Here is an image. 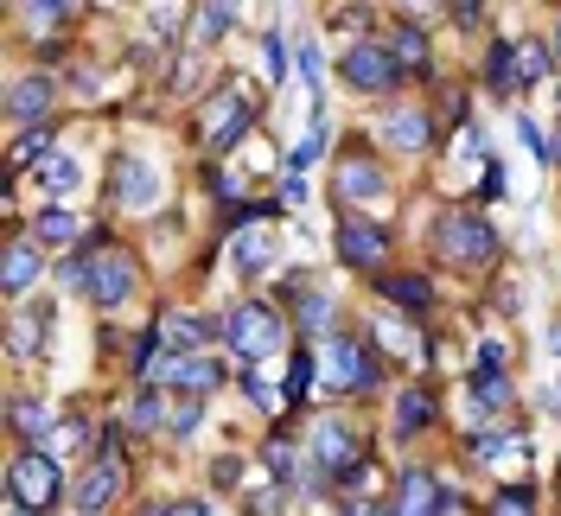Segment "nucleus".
<instances>
[{
	"mask_svg": "<svg viewBox=\"0 0 561 516\" xmlns=\"http://www.w3.org/2000/svg\"><path fill=\"white\" fill-rule=\"evenodd\" d=\"M58 459L51 452H20L13 459V472H7V497L20 504V511H33V516H45L51 504H58Z\"/></svg>",
	"mask_w": 561,
	"mask_h": 516,
	"instance_id": "obj_1",
	"label": "nucleus"
},
{
	"mask_svg": "<svg viewBox=\"0 0 561 516\" xmlns=\"http://www.w3.org/2000/svg\"><path fill=\"white\" fill-rule=\"evenodd\" d=\"M224 339H230V351L243 357V364H255V357H268L280 344V325L268 307H237L230 319H224Z\"/></svg>",
	"mask_w": 561,
	"mask_h": 516,
	"instance_id": "obj_2",
	"label": "nucleus"
},
{
	"mask_svg": "<svg viewBox=\"0 0 561 516\" xmlns=\"http://www.w3.org/2000/svg\"><path fill=\"white\" fill-rule=\"evenodd\" d=\"M491 249H497V230H491L485 217L459 210V217L440 223V255H454V262H491Z\"/></svg>",
	"mask_w": 561,
	"mask_h": 516,
	"instance_id": "obj_3",
	"label": "nucleus"
},
{
	"mask_svg": "<svg viewBox=\"0 0 561 516\" xmlns=\"http://www.w3.org/2000/svg\"><path fill=\"white\" fill-rule=\"evenodd\" d=\"M249 128V96L243 90H217L205 103V147L210 153H224V147H237Z\"/></svg>",
	"mask_w": 561,
	"mask_h": 516,
	"instance_id": "obj_4",
	"label": "nucleus"
},
{
	"mask_svg": "<svg viewBox=\"0 0 561 516\" xmlns=\"http://www.w3.org/2000/svg\"><path fill=\"white\" fill-rule=\"evenodd\" d=\"M319 364H325V377L339 389H370L377 382V364H370V351L357 339H325L319 344Z\"/></svg>",
	"mask_w": 561,
	"mask_h": 516,
	"instance_id": "obj_5",
	"label": "nucleus"
},
{
	"mask_svg": "<svg viewBox=\"0 0 561 516\" xmlns=\"http://www.w3.org/2000/svg\"><path fill=\"white\" fill-rule=\"evenodd\" d=\"M345 83L351 90H389L402 70H396V58H389V45H370V38H357V45H345Z\"/></svg>",
	"mask_w": 561,
	"mask_h": 516,
	"instance_id": "obj_6",
	"label": "nucleus"
},
{
	"mask_svg": "<svg viewBox=\"0 0 561 516\" xmlns=\"http://www.w3.org/2000/svg\"><path fill=\"white\" fill-rule=\"evenodd\" d=\"M115 484H122V452L103 447L96 459H90V472L77 479V511H83V516H103V504L115 497Z\"/></svg>",
	"mask_w": 561,
	"mask_h": 516,
	"instance_id": "obj_7",
	"label": "nucleus"
},
{
	"mask_svg": "<svg viewBox=\"0 0 561 516\" xmlns=\"http://www.w3.org/2000/svg\"><path fill=\"white\" fill-rule=\"evenodd\" d=\"M339 255H345L351 268H383V262H389V230H383V223L351 217L345 230H339Z\"/></svg>",
	"mask_w": 561,
	"mask_h": 516,
	"instance_id": "obj_8",
	"label": "nucleus"
},
{
	"mask_svg": "<svg viewBox=\"0 0 561 516\" xmlns=\"http://www.w3.org/2000/svg\"><path fill=\"white\" fill-rule=\"evenodd\" d=\"M313 459H319V472L351 479V466H357V434H351L345 421H319L313 427Z\"/></svg>",
	"mask_w": 561,
	"mask_h": 516,
	"instance_id": "obj_9",
	"label": "nucleus"
},
{
	"mask_svg": "<svg viewBox=\"0 0 561 516\" xmlns=\"http://www.w3.org/2000/svg\"><path fill=\"white\" fill-rule=\"evenodd\" d=\"M447 511H454V497L427 479V472H402V504H396V516H447Z\"/></svg>",
	"mask_w": 561,
	"mask_h": 516,
	"instance_id": "obj_10",
	"label": "nucleus"
},
{
	"mask_svg": "<svg viewBox=\"0 0 561 516\" xmlns=\"http://www.w3.org/2000/svg\"><path fill=\"white\" fill-rule=\"evenodd\" d=\"M128 294H135V262H128V255H108L103 268L90 275V300L108 312V307H122Z\"/></svg>",
	"mask_w": 561,
	"mask_h": 516,
	"instance_id": "obj_11",
	"label": "nucleus"
},
{
	"mask_svg": "<svg viewBox=\"0 0 561 516\" xmlns=\"http://www.w3.org/2000/svg\"><path fill=\"white\" fill-rule=\"evenodd\" d=\"M51 108V77H20L7 90V122H38Z\"/></svg>",
	"mask_w": 561,
	"mask_h": 516,
	"instance_id": "obj_12",
	"label": "nucleus"
},
{
	"mask_svg": "<svg viewBox=\"0 0 561 516\" xmlns=\"http://www.w3.org/2000/svg\"><path fill=\"white\" fill-rule=\"evenodd\" d=\"M45 275V255H38V242H26V237H13L7 242V294H26V287H33V280Z\"/></svg>",
	"mask_w": 561,
	"mask_h": 516,
	"instance_id": "obj_13",
	"label": "nucleus"
},
{
	"mask_svg": "<svg viewBox=\"0 0 561 516\" xmlns=\"http://www.w3.org/2000/svg\"><path fill=\"white\" fill-rule=\"evenodd\" d=\"M339 192H345V198H357V205H377V198L389 192V179L370 167V160H345V172H339Z\"/></svg>",
	"mask_w": 561,
	"mask_h": 516,
	"instance_id": "obj_14",
	"label": "nucleus"
},
{
	"mask_svg": "<svg viewBox=\"0 0 561 516\" xmlns=\"http://www.w3.org/2000/svg\"><path fill=\"white\" fill-rule=\"evenodd\" d=\"M77 237H83V223H77L65 205H51V210H38L33 217V242L38 249H65V242H77Z\"/></svg>",
	"mask_w": 561,
	"mask_h": 516,
	"instance_id": "obj_15",
	"label": "nucleus"
},
{
	"mask_svg": "<svg viewBox=\"0 0 561 516\" xmlns=\"http://www.w3.org/2000/svg\"><path fill=\"white\" fill-rule=\"evenodd\" d=\"M7 421H13V434H20V440H33V452H45V434H51V414L38 409L33 395H13V409H7Z\"/></svg>",
	"mask_w": 561,
	"mask_h": 516,
	"instance_id": "obj_16",
	"label": "nucleus"
},
{
	"mask_svg": "<svg viewBox=\"0 0 561 516\" xmlns=\"http://www.w3.org/2000/svg\"><path fill=\"white\" fill-rule=\"evenodd\" d=\"M383 140L389 147H402V153L427 147V115H421V108H396V115H383Z\"/></svg>",
	"mask_w": 561,
	"mask_h": 516,
	"instance_id": "obj_17",
	"label": "nucleus"
},
{
	"mask_svg": "<svg viewBox=\"0 0 561 516\" xmlns=\"http://www.w3.org/2000/svg\"><path fill=\"white\" fill-rule=\"evenodd\" d=\"M217 332H224V325H210L205 312H167V339L185 344V351H192V344H210Z\"/></svg>",
	"mask_w": 561,
	"mask_h": 516,
	"instance_id": "obj_18",
	"label": "nucleus"
},
{
	"mask_svg": "<svg viewBox=\"0 0 561 516\" xmlns=\"http://www.w3.org/2000/svg\"><path fill=\"white\" fill-rule=\"evenodd\" d=\"M38 185H45V192H58V198H70V192L83 185V167H77L70 153H51V160L38 167Z\"/></svg>",
	"mask_w": 561,
	"mask_h": 516,
	"instance_id": "obj_19",
	"label": "nucleus"
},
{
	"mask_svg": "<svg viewBox=\"0 0 561 516\" xmlns=\"http://www.w3.org/2000/svg\"><path fill=\"white\" fill-rule=\"evenodd\" d=\"M427 414H434V402H427L421 389H402V395H396V434H421Z\"/></svg>",
	"mask_w": 561,
	"mask_h": 516,
	"instance_id": "obj_20",
	"label": "nucleus"
},
{
	"mask_svg": "<svg viewBox=\"0 0 561 516\" xmlns=\"http://www.w3.org/2000/svg\"><path fill=\"white\" fill-rule=\"evenodd\" d=\"M485 83L504 96V90H517V45H491L485 58Z\"/></svg>",
	"mask_w": 561,
	"mask_h": 516,
	"instance_id": "obj_21",
	"label": "nucleus"
},
{
	"mask_svg": "<svg viewBox=\"0 0 561 516\" xmlns=\"http://www.w3.org/2000/svg\"><path fill=\"white\" fill-rule=\"evenodd\" d=\"M128 179H122V198L128 205H153V192H160V179H153V167H140V160H128Z\"/></svg>",
	"mask_w": 561,
	"mask_h": 516,
	"instance_id": "obj_22",
	"label": "nucleus"
},
{
	"mask_svg": "<svg viewBox=\"0 0 561 516\" xmlns=\"http://www.w3.org/2000/svg\"><path fill=\"white\" fill-rule=\"evenodd\" d=\"M389 58L396 65H427V38H421V26H396V45H389Z\"/></svg>",
	"mask_w": 561,
	"mask_h": 516,
	"instance_id": "obj_23",
	"label": "nucleus"
},
{
	"mask_svg": "<svg viewBox=\"0 0 561 516\" xmlns=\"http://www.w3.org/2000/svg\"><path fill=\"white\" fill-rule=\"evenodd\" d=\"M45 167V160H51V128H33V135H20L13 140V167Z\"/></svg>",
	"mask_w": 561,
	"mask_h": 516,
	"instance_id": "obj_24",
	"label": "nucleus"
},
{
	"mask_svg": "<svg viewBox=\"0 0 561 516\" xmlns=\"http://www.w3.org/2000/svg\"><path fill=\"white\" fill-rule=\"evenodd\" d=\"M549 77V45H517V83H542Z\"/></svg>",
	"mask_w": 561,
	"mask_h": 516,
	"instance_id": "obj_25",
	"label": "nucleus"
},
{
	"mask_svg": "<svg viewBox=\"0 0 561 516\" xmlns=\"http://www.w3.org/2000/svg\"><path fill=\"white\" fill-rule=\"evenodd\" d=\"M237 262H243V268H268V262H275V242L262 237V230H243V237H237Z\"/></svg>",
	"mask_w": 561,
	"mask_h": 516,
	"instance_id": "obj_26",
	"label": "nucleus"
},
{
	"mask_svg": "<svg viewBox=\"0 0 561 516\" xmlns=\"http://www.w3.org/2000/svg\"><path fill=\"white\" fill-rule=\"evenodd\" d=\"M472 402H479V409H504V402H511V377L479 370V377H472Z\"/></svg>",
	"mask_w": 561,
	"mask_h": 516,
	"instance_id": "obj_27",
	"label": "nucleus"
},
{
	"mask_svg": "<svg viewBox=\"0 0 561 516\" xmlns=\"http://www.w3.org/2000/svg\"><path fill=\"white\" fill-rule=\"evenodd\" d=\"M160 421H173V414L160 409V395H147V389H140L135 402H128V427H140V434H147V427H160Z\"/></svg>",
	"mask_w": 561,
	"mask_h": 516,
	"instance_id": "obj_28",
	"label": "nucleus"
},
{
	"mask_svg": "<svg viewBox=\"0 0 561 516\" xmlns=\"http://www.w3.org/2000/svg\"><path fill=\"white\" fill-rule=\"evenodd\" d=\"M383 294L402 300V307H427V280H415V275H383Z\"/></svg>",
	"mask_w": 561,
	"mask_h": 516,
	"instance_id": "obj_29",
	"label": "nucleus"
},
{
	"mask_svg": "<svg viewBox=\"0 0 561 516\" xmlns=\"http://www.w3.org/2000/svg\"><path fill=\"white\" fill-rule=\"evenodd\" d=\"M230 26H237V7H198V26H192V33L198 38H224Z\"/></svg>",
	"mask_w": 561,
	"mask_h": 516,
	"instance_id": "obj_30",
	"label": "nucleus"
},
{
	"mask_svg": "<svg viewBox=\"0 0 561 516\" xmlns=\"http://www.w3.org/2000/svg\"><path fill=\"white\" fill-rule=\"evenodd\" d=\"M20 13H26L33 26H65V20H70V7H65V0H45V7L33 0V7H20Z\"/></svg>",
	"mask_w": 561,
	"mask_h": 516,
	"instance_id": "obj_31",
	"label": "nucleus"
},
{
	"mask_svg": "<svg viewBox=\"0 0 561 516\" xmlns=\"http://www.w3.org/2000/svg\"><path fill=\"white\" fill-rule=\"evenodd\" d=\"M479 452H485V459H517L524 440H511V434H479Z\"/></svg>",
	"mask_w": 561,
	"mask_h": 516,
	"instance_id": "obj_32",
	"label": "nucleus"
},
{
	"mask_svg": "<svg viewBox=\"0 0 561 516\" xmlns=\"http://www.w3.org/2000/svg\"><path fill=\"white\" fill-rule=\"evenodd\" d=\"M13 351H20V357L38 351V319H13Z\"/></svg>",
	"mask_w": 561,
	"mask_h": 516,
	"instance_id": "obj_33",
	"label": "nucleus"
},
{
	"mask_svg": "<svg viewBox=\"0 0 561 516\" xmlns=\"http://www.w3.org/2000/svg\"><path fill=\"white\" fill-rule=\"evenodd\" d=\"M268 466H275V479H294V472H300V466H294V447H287V440H275V447H268Z\"/></svg>",
	"mask_w": 561,
	"mask_h": 516,
	"instance_id": "obj_34",
	"label": "nucleus"
},
{
	"mask_svg": "<svg viewBox=\"0 0 561 516\" xmlns=\"http://www.w3.org/2000/svg\"><path fill=\"white\" fill-rule=\"evenodd\" d=\"M491 516H529V491H504V497H497V511Z\"/></svg>",
	"mask_w": 561,
	"mask_h": 516,
	"instance_id": "obj_35",
	"label": "nucleus"
},
{
	"mask_svg": "<svg viewBox=\"0 0 561 516\" xmlns=\"http://www.w3.org/2000/svg\"><path fill=\"white\" fill-rule=\"evenodd\" d=\"M167 427H173V434H192V427H198V402H179Z\"/></svg>",
	"mask_w": 561,
	"mask_h": 516,
	"instance_id": "obj_36",
	"label": "nucleus"
},
{
	"mask_svg": "<svg viewBox=\"0 0 561 516\" xmlns=\"http://www.w3.org/2000/svg\"><path fill=\"white\" fill-rule=\"evenodd\" d=\"M300 77L319 83V45H313V38H300Z\"/></svg>",
	"mask_w": 561,
	"mask_h": 516,
	"instance_id": "obj_37",
	"label": "nucleus"
},
{
	"mask_svg": "<svg viewBox=\"0 0 561 516\" xmlns=\"http://www.w3.org/2000/svg\"><path fill=\"white\" fill-rule=\"evenodd\" d=\"M325 294H307V300H300V319H307V325H325Z\"/></svg>",
	"mask_w": 561,
	"mask_h": 516,
	"instance_id": "obj_38",
	"label": "nucleus"
},
{
	"mask_svg": "<svg viewBox=\"0 0 561 516\" xmlns=\"http://www.w3.org/2000/svg\"><path fill=\"white\" fill-rule=\"evenodd\" d=\"M307 382H313V357H307V351H300V357H294V377H287V389H294V395H300V389H307Z\"/></svg>",
	"mask_w": 561,
	"mask_h": 516,
	"instance_id": "obj_39",
	"label": "nucleus"
},
{
	"mask_svg": "<svg viewBox=\"0 0 561 516\" xmlns=\"http://www.w3.org/2000/svg\"><path fill=\"white\" fill-rule=\"evenodd\" d=\"M280 192H287V205H307V172H287V185H280Z\"/></svg>",
	"mask_w": 561,
	"mask_h": 516,
	"instance_id": "obj_40",
	"label": "nucleus"
},
{
	"mask_svg": "<svg viewBox=\"0 0 561 516\" xmlns=\"http://www.w3.org/2000/svg\"><path fill=\"white\" fill-rule=\"evenodd\" d=\"M243 389H249V402H255V409H275V389H262L255 377H243Z\"/></svg>",
	"mask_w": 561,
	"mask_h": 516,
	"instance_id": "obj_41",
	"label": "nucleus"
},
{
	"mask_svg": "<svg viewBox=\"0 0 561 516\" xmlns=\"http://www.w3.org/2000/svg\"><path fill=\"white\" fill-rule=\"evenodd\" d=\"M497 364H504V344H485V351H479V370H491V377H497Z\"/></svg>",
	"mask_w": 561,
	"mask_h": 516,
	"instance_id": "obj_42",
	"label": "nucleus"
},
{
	"mask_svg": "<svg viewBox=\"0 0 561 516\" xmlns=\"http://www.w3.org/2000/svg\"><path fill=\"white\" fill-rule=\"evenodd\" d=\"M173 516H210V511L198 504V497H185V504H173Z\"/></svg>",
	"mask_w": 561,
	"mask_h": 516,
	"instance_id": "obj_43",
	"label": "nucleus"
},
{
	"mask_svg": "<svg viewBox=\"0 0 561 516\" xmlns=\"http://www.w3.org/2000/svg\"><path fill=\"white\" fill-rule=\"evenodd\" d=\"M345 516H377V511H370V504H364V497H357V504H345Z\"/></svg>",
	"mask_w": 561,
	"mask_h": 516,
	"instance_id": "obj_44",
	"label": "nucleus"
},
{
	"mask_svg": "<svg viewBox=\"0 0 561 516\" xmlns=\"http://www.w3.org/2000/svg\"><path fill=\"white\" fill-rule=\"evenodd\" d=\"M140 516H173V504H153V511H140Z\"/></svg>",
	"mask_w": 561,
	"mask_h": 516,
	"instance_id": "obj_45",
	"label": "nucleus"
},
{
	"mask_svg": "<svg viewBox=\"0 0 561 516\" xmlns=\"http://www.w3.org/2000/svg\"><path fill=\"white\" fill-rule=\"evenodd\" d=\"M556 167H561V128H556Z\"/></svg>",
	"mask_w": 561,
	"mask_h": 516,
	"instance_id": "obj_46",
	"label": "nucleus"
},
{
	"mask_svg": "<svg viewBox=\"0 0 561 516\" xmlns=\"http://www.w3.org/2000/svg\"><path fill=\"white\" fill-rule=\"evenodd\" d=\"M13 516H33V511H20V504H13Z\"/></svg>",
	"mask_w": 561,
	"mask_h": 516,
	"instance_id": "obj_47",
	"label": "nucleus"
},
{
	"mask_svg": "<svg viewBox=\"0 0 561 516\" xmlns=\"http://www.w3.org/2000/svg\"><path fill=\"white\" fill-rule=\"evenodd\" d=\"M556 351H561V332H556Z\"/></svg>",
	"mask_w": 561,
	"mask_h": 516,
	"instance_id": "obj_48",
	"label": "nucleus"
}]
</instances>
